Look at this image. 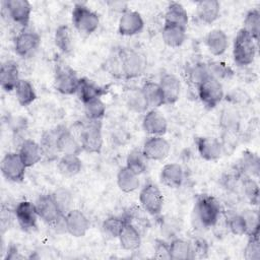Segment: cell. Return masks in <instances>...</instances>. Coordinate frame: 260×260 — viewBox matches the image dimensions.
Returning <instances> with one entry per match:
<instances>
[{"mask_svg":"<svg viewBox=\"0 0 260 260\" xmlns=\"http://www.w3.org/2000/svg\"><path fill=\"white\" fill-rule=\"evenodd\" d=\"M222 213L219 202L211 195L201 194L196 198L193 208V219L203 229L213 228Z\"/></svg>","mask_w":260,"mask_h":260,"instance_id":"obj_1","label":"cell"},{"mask_svg":"<svg viewBox=\"0 0 260 260\" xmlns=\"http://www.w3.org/2000/svg\"><path fill=\"white\" fill-rule=\"evenodd\" d=\"M77 127V139L81 145L82 150L88 153H100L103 148V133L102 122L90 121L78 122Z\"/></svg>","mask_w":260,"mask_h":260,"instance_id":"obj_2","label":"cell"},{"mask_svg":"<svg viewBox=\"0 0 260 260\" xmlns=\"http://www.w3.org/2000/svg\"><path fill=\"white\" fill-rule=\"evenodd\" d=\"M118 71L127 79L141 76L147 66L145 56L135 50L125 49L118 54Z\"/></svg>","mask_w":260,"mask_h":260,"instance_id":"obj_3","label":"cell"},{"mask_svg":"<svg viewBox=\"0 0 260 260\" xmlns=\"http://www.w3.org/2000/svg\"><path fill=\"white\" fill-rule=\"evenodd\" d=\"M257 43L244 28L238 30L233 46V58L238 66H248L253 63L257 53Z\"/></svg>","mask_w":260,"mask_h":260,"instance_id":"obj_4","label":"cell"},{"mask_svg":"<svg viewBox=\"0 0 260 260\" xmlns=\"http://www.w3.org/2000/svg\"><path fill=\"white\" fill-rule=\"evenodd\" d=\"M71 19L73 26L83 35H91L100 24L99 14L82 3H76L73 6Z\"/></svg>","mask_w":260,"mask_h":260,"instance_id":"obj_5","label":"cell"},{"mask_svg":"<svg viewBox=\"0 0 260 260\" xmlns=\"http://www.w3.org/2000/svg\"><path fill=\"white\" fill-rule=\"evenodd\" d=\"M196 91L199 100L207 109L215 108L222 101L224 95L221 82L210 75L200 82Z\"/></svg>","mask_w":260,"mask_h":260,"instance_id":"obj_6","label":"cell"},{"mask_svg":"<svg viewBox=\"0 0 260 260\" xmlns=\"http://www.w3.org/2000/svg\"><path fill=\"white\" fill-rule=\"evenodd\" d=\"M80 77L66 64H57L54 74V87L62 94L70 95L77 92Z\"/></svg>","mask_w":260,"mask_h":260,"instance_id":"obj_7","label":"cell"},{"mask_svg":"<svg viewBox=\"0 0 260 260\" xmlns=\"http://www.w3.org/2000/svg\"><path fill=\"white\" fill-rule=\"evenodd\" d=\"M35 206L39 215L44 222L50 225H56L63 220L64 214L60 210L52 194H43L38 197Z\"/></svg>","mask_w":260,"mask_h":260,"instance_id":"obj_8","label":"cell"},{"mask_svg":"<svg viewBox=\"0 0 260 260\" xmlns=\"http://www.w3.org/2000/svg\"><path fill=\"white\" fill-rule=\"evenodd\" d=\"M41 45L40 35L28 27L22 28L14 38V51L21 58H30Z\"/></svg>","mask_w":260,"mask_h":260,"instance_id":"obj_9","label":"cell"},{"mask_svg":"<svg viewBox=\"0 0 260 260\" xmlns=\"http://www.w3.org/2000/svg\"><path fill=\"white\" fill-rule=\"evenodd\" d=\"M139 203L145 212L152 216H156L160 214L162 210L164 195L156 185L148 183L140 190Z\"/></svg>","mask_w":260,"mask_h":260,"instance_id":"obj_10","label":"cell"},{"mask_svg":"<svg viewBox=\"0 0 260 260\" xmlns=\"http://www.w3.org/2000/svg\"><path fill=\"white\" fill-rule=\"evenodd\" d=\"M25 170L26 166L18 152H7L1 160V173L10 182H22L25 176Z\"/></svg>","mask_w":260,"mask_h":260,"instance_id":"obj_11","label":"cell"},{"mask_svg":"<svg viewBox=\"0 0 260 260\" xmlns=\"http://www.w3.org/2000/svg\"><path fill=\"white\" fill-rule=\"evenodd\" d=\"M3 6L7 16L13 22L22 28L27 27L31 13V5L27 0H6Z\"/></svg>","mask_w":260,"mask_h":260,"instance_id":"obj_12","label":"cell"},{"mask_svg":"<svg viewBox=\"0 0 260 260\" xmlns=\"http://www.w3.org/2000/svg\"><path fill=\"white\" fill-rule=\"evenodd\" d=\"M13 212L14 217L22 231L31 232L37 229L39 215L35 203L27 200L20 201L15 206Z\"/></svg>","mask_w":260,"mask_h":260,"instance_id":"obj_13","label":"cell"},{"mask_svg":"<svg viewBox=\"0 0 260 260\" xmlns=\"http://www.w3.org/2000/svg\"><path fill=\"white\" fill-rule=\"evenodd\" d=\"M63 219L65 232L75 238L85 236L90 228L89 219L79 209H70L64 214Z\"/></svg>","mask_w":260,"mask_h":260,"instance_id":"obj_14","label":"cell"},{"mask_svg":"<svg viewBox=\"0 0 260 260\" xmlns=\"http://www.w3.org/2000/svg\"><path fill=\"white\" fill-rule=\"evenodd\" d=\"M144 27V21L141 14L134 10L127 9L119 18L118 31L122 36L131 37L140 34Z\"/></svg>","mask_w":260,"mask_h":260,"instance_id":"obj_15","label":"cell"},{"mask_svg":"<svg viewBox=\"0 0 260 260\" xmlns=\"http://www.w3.org/2000/svg\"><path fill=\"white\" fill-rule=\"evenodd\" d=\"M197 151L199 155L208 161L216 160L221 157L223 153V146L221 141L215 137L200 136L195 139Z\"/></svg>","mask_w":260,"mask_h":260,"instance_id":"obj_16","label":"cell"},{"mask_svg":"<svg viewBox=\"0 0 260 260\" xmlns=\"http://www.w3.org/2000/svg\"><path fill=\"white\" fill-rule=\"evenodd\" d=\"M141 150L148 160H162L169 155L171 145L162 136H150Z\"/></svg>","mask_w":260,"mask_h":260,"instance_id":"obj_17","label":"cell"},{"mask_svg":"<svg viewBox=\"0 0 260 260\" xmlns=\"http://www.w3.org/2000/svg\"><path fill=\"white\" fill-rule=\"evenodd\" d=\"M57 148L62 154H78L82 151L81 145L74 133L65 126L57 127Z\"/></svg>","mask_w":260,"mask_h":260,"instance_id":"obj_18","label":"cell"},{"mask_svg":"<svg viewBox=\"0 0 260 260\" xmlns=\"http://www.w3.org/2000/svg\"><path fill=\"white\" fill-rule=\"evenodd\" d=\"M142 128L151 136H162L168 130V121L159 111L151 109L143 116Z\"/></svg>","mask_w":260,"mask_h":260,"instance_id":"obj_19","label":"cell"},{"mask_svg":"<svg viewBox=\"0 0 260 260\" xmlns=\"http://www.w3.org/2000/svg\"><path fill=\"white\" fill-rule=\"evenodd\" d=\"M158 84L164 94L165 105H173L179 100L182 85L180 79L175 74L165 73L161 75Z\"/></svg>","mask_w":260,"mask_h":260,"instance_id":"obj_20","label":"cell"},{"mask_svg":"<svg viewBox=\"0 0 260 260\" xmlns=\"http://www.w3.org/2000/svg\"><path fill=\"white\" fill-rule=\"evenodd\" d=\"M19 80V68L17 63L11 60L2 63L0 68V85L2 89L7 92L14 91Z\"/></svg>","mask_w":260,"mask_h":260,"instance_id":"obj_21","label":"cell"},{"mask_svg":"<svg viewBox=\"0 0 260 260\" xmlns=\"http://www.w3.org/2000/svg\"><path fill=\"white\" fill-rule=\"evenodd\" d=\"M185 178V173L181 165L171 162L165 165L159 174L160 182L172 189H176L182 186Z\"/></svg>","mask_w":260,"mask_h":260,"instance_id":"obj_22","label":"cell"},{"mask_svg":"<svg viewBox=\"0 0 260 260\" xmlns=\"http://www.w3.org/2000/svg\"><path fill=\"white\" fill-rule=\"evenodd\" d=\"M18 153L26 166V168L34 167L37 165L44 156L42 147L40 143L31 139H24L19 146Z\"/></svg>","mask_w":260,"mask_h":260,"instance_id":"obj_23","label":"cell"},{"mask_svg":"<svg viewBox=\"0 0 260 260\" xmlns=\"http://www.w3.org/2000/svg\"><path fill=\"white\" fill-rule=\"evenodd\" d=\"M126 219V218H125ZM120 245L124 250L127 251H135L141 245V234L140 231L126 220L119 237Z\"/></svg>","mask_w":260,"mask_h":260,"instance_id":"obj_24","label":"cell"},{"mask_svg":"<svg viewBox=\"0 0 260 260\" xmlns=\"http://www.w3.org/2000/svg\"><path fill=\"white\" fill-rule=\"evenodd\" d=\"M76 93L82 104H84L94 99H101L104 94L107 93V88L96 84L86 77H82L80 78Z\"/></svg>","mask_w":260,"mask_h":260,"instance_id":"obj_25","label":"cell"},{"mask_svg":"<svg viewBox=\"0 0 260 260\" xmlns=\"http://www.w3.org/2000/svg\"><path fill=\"white\" fill-rule=\"evenodd\" d=\"M205 44L213 56H221L229 47V38L223 30L214 28L207 34Z\"/></svg>","mask_w":260,"mask_h":260,"instance_id":"obj_26","label":"cell"},{"mask_svg":"<svg viewBox=\"0 0 260 260\" xmlns=\"http://www.w3.org/2000/svg\"><path fill=\"white\" fill-rule=\"evenodd\" d=\"M220 13V3L217 0H202L196 4L197 17L203 23L214 22Z\"/></svg>","mask_w":260,"mask_h":260,"instance_id":"obj_27","label":"cell"},{"mask_svg":"<svg viewBox=\"0 0 260 260\" xmlns=\"http://www.w3.org/2000/svg\"><path fill=\"white\" fill-rule=\"evenodd\" d=\"M127 108L135 113H146L149 106L141 87H130L124 94Z\"/></svg>","mask_w":260,"mask_h":260,"instance_id":"obj_28","label":"cell"},{"mask_svg":"<svg viewBox=\"0 0 260 260\" xmlns=\"http://www.w3.org/2000/svg\"><path fill=\"white\" fill-rule=\"evenodd\" d=\"M188 21L189 17L185 7L179 2H170L165 12V23L175 24L187 28Z\"/></svg>","mask_w":260,"mask_h":260,"instance_id":"obj_29","label":"cell"},{"mask_svg":"<svg viewBox=\"0 0 260 260\" xmlns=\"http://www.w3.org/2000/svg\"><path fill=\"white\" fill-rule=\"evenodd\" d=\"M236 169L241 173L242 176L252 178L258 177L260 171V162L258 155L252 151L245 150Z\"/></svg>","mask_w":260,"mask_h":260,"instance_id":"obj_30","label":"cell"},{"mask_svg":"<svg viewBox=\"0 0 260 260\" xmlns=\"http://www.w3.org/2000/svg\"><path fill=\"white\" fill-rule=\"evenodd\" d=\"M82 161L78 154H62L58 159L57 169L59 173L66 178H71L80 173Z\"/></svg>","mask_w":260,"mask_h":260,"instance_id":"obj_31","label":"cell"},{"mask_svg":"<svg viewBox=\"0 0 260 260\" xmlns=\"http://www.w3.org/2000/svg\"><path fill=\"white\" fill-rule=\"evenodd\" d=\"M186 29L182 26L165 23L161 29V38L164 43L171 48L182 46L186 39Z\"/></svg>","mask_w":260,"mask_h":260,"instance_id":"obj_32","label":"cell"},{"mask_svg":"<svg viewBox=\"0 0 260 260\" xmlns=\"http://www.w3.org/2000/svg\"><path fill=\"white\" fill-rule=\"evenodd\" d=\"M117 185L122 192L130 193L138 189L140 181L138 175L125 166L117 174Z\"/></svg>","mask_w":260,"mask_h":260,"instance_id":"obj_33","label":"cell"},{"mask_svg":"<svg viewBox=\"0 0 260 260\" xmlns=\"http://www.w3.org/2000/svg\"><path fill=\"white\" fill-rule=\"evenodd\" d=\"M73 35L71 28L67 24L59 25L54 35V42L56 47L63 54H69L73 50Z\"/></svg>","mask_w":260,"mask_h":260,"instance_id":"obj_34","label":"cell"},{"mask_svg":"<svg viewBox=\"0 0 260 260\" xmlns=\"http://www.w3.org/2000/svg\"><path fill=\"white\" fill-rule=\"evenodd\" d=\"M144 96L148 103V106L152 109H157L165 105V99L158 82L151 80L145 81L141 86Z\"/></svg>","mask_w":260,"mask_h":260,"instance_id":"obj_35","label":"cell"},{"mask_svg":"<svg viewBox=\"0 0 260 260\" xmlns=\"http://www.w3.org/2000/svg\"><path fill=\"white\" fill-rule=\"evenodd\" d=\"M15 96L17 102L22 107L31 105L37 99V92L34 85L26 79H20L15 89Z\"/></svg>","mask_w":260,"mask_h":260,"instance_id":"obj_36","label":"cell"},{"mask_svg":"<svg viewBox=\"0 0 260 260\" xmlns=\"http://www.w3.org/2000/svg\"><path fill=\"white\" fill-rule=\"evenodd\" d=\"M225 225L230 232L236 236H243L248 233V225L243 213L225 211Z\"/></svg>","mask_w":260,"mask_h":260,"instance_id":"obj_37","label":"cell"},{"mask_svg":"<svg viewBox=\"0 0 260 260\" xmlns=\"http://www.w3.org/2000/svg\"><path fill=\"white\" fill-rule=\"evenodd\" d=\"M44 156L48 158H55L58 155L57 148V127L44 132L40 143Z\"/></svg>","mask_w":260,"mask_h":260,"instance_id":"obj_38","label":"cell"},{"mask_svg":"<svg viewBox=\"0 0 260 260\" xmlns=\"http://www.w3.org/2000/svg\"><path fill=\"white\" fill-rule=\"evenodd\" d=\"M126 222L125 217L110 216L106 218L102 223V234L106 239H118L124 224Z\"/></svg>","mask_w":260,"mask_h":260,"instance_id":"obj_39","label":"cell"},{"mask_svg":"<svg viewBox=\"0 0 260 260\" xmlns=\"http://www.w3.org/2000/svg\"><path fill=\"white\" fill-rule=\"evenodd\" d=\"M170 259L187 260L191 257V244L183 239H175L170 243Z\"/></svg>","mask_w":260,"mask_h":260,"instance_id":"obj_40","label":"cell"},{"mask_svg":"<svg viewBox=\"0 0 260 260\" xmlns=\"http://www.w3.org/2000/svg\"><path fill=\"white\" fill-rule=\"evenodd\" d=\"M220 124L226 133H236L240 126V115L238 111L234 108H225L220 116Z\"/></svg>","mask_w":260,"mask_h":260,"instance_id":"obj_41","label":"cell"},{"mask_svg":"<svg viewBox=\"0 0 260 260\" xmlns=\"http://www.w3.org/2000/svg\"><path fill=\"white\" fill-rule=\"evenodd\" d=\"M147 160L142 150L134 149L130 151L126 157V167L139 176L146 171Z\"/></svg>","mask_w":260,"mask_h":260,"instance_id":"obj_42","label":"cell"},{"mask_svg":"<svg viewBox=\"0 0 260 260\" xmlns=\"http://www.w3.org/2000/svg\"><path fill=\"white\" fill-rule=\"evenodd\" d=\"M244 28L252 38L258 42L260 35V12L257 8L249 10L244 18Z\"/></svg>","mask_w":260,"mask_h":260,"instance_id":"obj_43","label":"cell"},{"mask_svg":"<svg viewBox=\"0 0 260 260\" xmlns=\"http://www.w3.org/2000/svg\"><path fill=\"white\" fill-rule=\"evenodd\" d=\"M85 119L101 121L106 114V105L102 99H94L83 104Z\"/></svg>","mask_w":260,"mask_h":260,"instance_id":"obj_44","label":"cell"},{"mask_svg":"<svg viewBox=\"0 0 260 260\" xmlns=\"http://www.w3.org/2000/svg\"><path fill=\"white\" fill-rule=\"evenodd\" d=\"M209 75L207 63L197 62L187 70V79L195 88H197L200 82H202Z\"/></svg>","mask_w":260,"mask_h":260,"instance_id":"obj_45","label":"cell"},{"mask_svg":"<svg viewBox=\"0 0 260 260\" xmlns=\"http://www.w3.org/2000/svg\"><path fill=\"white\" fill-rule=\"evenodd\" d=\"M244 257L247 260L260 259V241H259V229L248 234L247 245L244 249Z\"/></svg>","mask_w":260,"mask_h":260,"instance_id":"obj_46","label":"cell"},{"mask_svg":"<svg viewBox=\"0 0 260 260\" xmlns=\"http://www.w3.org/2000/svg\"><path fill=\"white\" fill-rule=\"evenodd\" d=\"M242 190L246 198L252 205H258L259 203V185L252 177H242Z\"/></svg>","mask_w":260,"mask_h":260,"instance_id":"obj_47","label":"cell"},{"mask_svg":"<svg viewBox=\"0 0 260 260\" xmlns=\"http://www.w3.org/2000/svg\"><path fill=\"white\" fill-rule=\"evenodd\" d=\"M207 68L210 76L218 79L219 81L220 79L230 78L234 74L231 67H229L223 62H219V61H211L207 63Z\"/></svg>","mask_w":260,"mask_h":260,"instance_id":"obj_48","label":"cell"},{"mask_svg":"<svg viewBox=\"0 0 260 260\" xmlns=\"http://www.w3.org/2000/svg\"><path fill=\"white\" fill-rule=\"evenodd\" d=\"M52 195L63 214L70 210V206L72 203V195L67 189L59 188L56 191H54Z\"/></svg>","mask_w":260,"mask_h":260,"instance_id":"obj_49","label":"cell"},{"mask_svg":"<svg viewBox=\"0 0 260 260\" xmlns=\"http://www.w3.org/2000/svg\"><path fill=\"white\" fill-rule=\"evenodd\" d=\"M191 244V257L193 258H205L208 254V243L202 238H196Z\"/></svg>","mask_w":260,"mask_h":260,"instance_id":"obj_50","label":"cell"},{"mask_svg":"<svg viewBox=\"0 0 260 260\" xmlns=\"http://www.w3.org/2000/svg\"><path fill=\"white\" fill-rule=\"evenodd\" d=\"M154 257L157 259H170V244L162 240H155Z\"/></svg>","mask_w":260,"mask_h":260,"instance_id":"obj_51","label":"cell"},{"mask_svg":"<svg viewBox=\"0 0 260 260\" xmlns=\"http://www.w3.org/2000/svg\"><path fill=\"white\" fill-rule=\"evenodd\" d=\"M21 258H22V256L20 255V253L18 252V250L15 246L10 245L7 248L5 260H16V259H21Z\"/></svg>","mask_w":260,"mask_h":260,"instance_id":"obj_52","label":"cell"}]
</instances>
